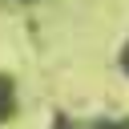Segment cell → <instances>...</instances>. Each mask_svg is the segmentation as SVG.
<instances>
[{"instance_id": "3", "label": "cell", "mask_w": 129, "mask_h": 129, "mask_svg": "<svg viewBox=\"0 0 129 129\" xmlns=\"http://www.w3.org/2000/svg\"><path fill=\"white\" fill-rule=\"evenodd\" d=\"M125 69H129V56H125Z\"/></svg>"}, {"instance_id": "2", "label": "cell", "mask_w": 129, "mask_h": 129, "mask_svg": "<svg viewBox=\"0 0 129 129\" xmlns=\"http://www.w3.org/2000/svg\"><path fill=\"white\" fill-rule=\"evenodd\" d=\"M109 129H129V121H125V125H109Z\"/></svg>"}, {"instance_id": "1", "label": "cell", "mask_w": 129, "mask_h": 129, "mask_svg": "<svg viewBox=\"0 0 129 129\" xmlns=\"http://www.w3.org/2000/svg\"><path fill=\"white\" fill-rule=\"evenodd\" d=\"M12 113V81L8 77H0V121Z\"/></svg>"}]
</instances>
